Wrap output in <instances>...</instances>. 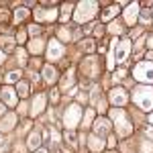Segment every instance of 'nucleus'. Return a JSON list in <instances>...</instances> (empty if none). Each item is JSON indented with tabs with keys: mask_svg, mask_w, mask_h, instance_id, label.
Instances as JSON below:
<instances>
[{
	"mask_svg": "<svg viewBox=\"0 0 153 153\" xmlns=\"http://www.w3.org/2000/svg\"><path fill=\"white\" fill-rule=\"evenodd\" d=\"M16 92H19V96H27L29 94V86L27 84H19L16 86Z\"/></svg>",
	"mask_w": 153,
	"mask_h": 153,
	"instance_id": "a878e982",
	"label": "nucleus"
},
{
	"mask_svg": "<svg viewBox=\"0 0 153 153\" xmlns=\"http://www.w3.org/2000/svg\"><path fill=\"white\" fill-rule=\"evenodd\" d=\"M16 55H19V61L25 63V59H27V57H25V51H23V49H19V53H16Z\"/></svg>",
	"mask_w": 153,
	"mask_h": 153,
	"instance_id": "f704fd0d",
	"label": "nucleus"
},
{
	"mask_svg": "<svg viewBox=\"0 0 153 153\" xmlns=\"http://www.w3.org/2000/svg\"><path fill=\"white\" fill-rule=\"evenodd\" d=\"M55 16H57V10H55V8H49V10H37L35 12L37 21H53Z\"/></svg>",
	"mask_w": 153,
	"mask_h": 153,
	"instance_id": "4468645a",
	"label": "nucleus"
},
{
	"mask_svg": "<svg viewBox=\"0 0 153 153\" xmlns=\"http://www.w3.org/2000/svg\"><path fill=\"white\" fill-rule=\"evenodd\" d=\"M147 133H149V137H153V127H149V129H147Z\"/></svg>",
	"mask_w": 153,
	"mask_h": 153,
	"instance_id": "a19ab883",
	"label": "nucleus"
},
{
	"mask_svg": "<svg viewBox=\"0 0 153 153\" xmlns=\"http://www.w3.org/2000/svg\"><path fill=\"white\" fill-rule=\"evenodd\" d=\"M108 31H110V33H120V27H118L117 23H110V27H108Z\"/></svg>",
	"mask_w": 153,
	"mask_h": 153,
	"instance_id": "473e14b6",
	"label": "nucleus"
},
{
	"mask_svg": "<svg viewBox=\"0 0 153 153\" xmlns=\"http://www.w3.org/2000/svg\"><path fill=\"white\" fill-rule=\"evenodd\" d=\"M145 41H147V47L153 49V37H145Z\"/></svg>",
	"mask_w": 153,
	"mask_h": 153,
	"instance_id": "e433bc0d",
	"label": "nucleus"
},
{
	"mask_svg": "<svg viewBox=\"0 0 153 153\" xmlns=\"http://www.w3.org/2000/svg\"><path fill=\"white\" fill-rule=\"evenodd\" d=\"M65 139H68V143H70V145H76V143H78L76 133H74V131H68V133H65Z\"/></svg>",
	"mask_w": 153,
	"mask_h": 153,
	"instance_id": "cd10ccee",
	"label": "nucleus"
},
{
	"mask_svg": "<svg viewBox=\"0 0 153 153\" xmlns=\"http://www.w3.org/2000/svg\"><path fill=\"white\" fill-rule=\"evenodd\" d=\"M61 55H63V45L59 43L57 39L49 41V45H47V59H49V61H57Z\"/></svg>",
	"mask_w": 153,
	"mask_h": 153,
	"instance_id": "0eeeda50",
	"label": "nucleus"
},
{
	"mask_svg": "<svg viewBox=\"0 0 153 153\" xmlns=\"http://www.w3.org/2000/svg\"><path fill=\"white\" fill-rule=\"evenodd\" d=\"M14 120H16V114H6V117L2 118V123H0V131H4V133H6V131H10L12 127H14Z\"/></svg>",
	"mask_w": 153,
	"mask_h": 153,
	"instance_id": "dca6fc26",
	"label": "nucleus"
},
{
	"mask_svg": "<svg viewBox=\"0 0 153 153\" xmlns=\"http://www.w3.org/2000/svg\"><path fill=\"white\" fill-rule=\"evenodd\" d=\"M70 12H71V4L61 6V21H68V19H70Z\"/></svg>",
	"mask_w": 153,
	"mask_h": 153,
	"instance_id": "b1692460",
	"label": "nucleus"
},
{
	"mask_svg": "<svg viewBox=\"0 0 153 153\" xmlns=\"http://www.w3.org/2000/svg\"><path fill=\"white\" fill-rule=\"evenodd\" d=\"M45 108V94H37L33 98V106H31V117H39Z\"/></svg>",
	"mask_w": 153,
	"mask_h": 153,
	"instance_id": "9b49d317",
	"label": "nucleus"
},
{
	"mask_svg": "<svg viewBox=\"0 0 153 153\" xmlns=\"http://www.w3.org/2000/svg\"><path fill=\"white\" fill-rule=\"evenodd\" d=\"M127 100H129V94H127L123 88H112V90H110V102L114 106L127 104Z\"/></svg>",
	"mask_w": 153,
	"mask_h": 153,
	"instance_id": "6e6552de",
	"label": "nucleus"
},
{
	"mask_svg": "<svg viewBox=\"0 0 153 153\" xmlns=\"http://www.w3.org/2000/svg\"><path fill=\"white\" fill-rule=\"evenodd\" d=\"M4 114H6V106H4L2 102H0V118L4 117Z\"/></svg>",
	"mask_w": 153,
	"mask_h": 153,
	"instance_id": "4c0bfd02",
	"label": "nucleus"
},
{
	"mask_svg": "<svg viewBox=\"0 0 153 153\" xmlns=\"http://www.w3.org/2000/svg\"><path fill=\"white\" fill-rule=\"evenodd\" d=\"M137 19H139V4L133 2V4H129V6L125 8V23L127 25H135Z\"/></svg>",
	"mask_w": 153,
	"mask_h": 153,
	"instance_id": "9d476101",
	"label": "nucleus"
},
{
	"mask_svg": "<svg viewBox=\"0 0 153 153\" xmlns=\"http://www.w3.org/2000/svg\"><path fill=\"white\" fill-rule=\"evenodd\" d=\"M149 59H151V61H153V51H149Z\"/></svg>",
	"mask_w": 153,
	"mask_h": 153,
	"instance_id": "37998d69",
	"label": "nucleus"
},
{
	"mask_svg": "<svg viewBox=\"0 0 153 153\" xmlns=\"http://www.w3.org/2000/svg\"><path fill=\"white\" fill-rule=\"evenodd\" d=\"M94 47H96V43L92 39H86V41H84V49H86V51H94Z\"/></svg>",
	"mask_w": 153,
	"mask_h": 153,
	"instance_id": "c756f323",
	"label": "nucleus"
},
{
	"mask_svg": "<svg viewBox=\"0 0 153 153\" xmlns=\"http://www.w3.org/2000/svg\"><path fill=\"white\" fill-rule=\"evenodd\" d=\"M82 71L86 74V76H96L98 74V59L96 57H86L82 61Z\"/></svg>",
	"mask_w": 153,
	"mask_h": 153,
	"instance_id": "1a4fd4ad",
	"label": "nucleus"
},
{
	"mask_svg": "<svg viewBox=\"0 0 153 153\" xmlns=\"http://www.w3.org/2000/svg\"><path fill=\"white\" fill-rule=\"evenodd\" d=\"M43 80H45L47 84H51V82L57 80V71H55L53 65H45V68H43Z\"/></svg>",
	"mask_w": 153,
	"mask_h": 153,
	"instance_id": "2eb2a0df",
	"label": "nucleus"
},
{
	"mask_svg": "<svg viewBox=\"0 0 153 153\" xmlns=\"http://www.w3.org/2000/svg\"><path fill=\"white\" fill-rule=\"evenodd\" d=\"M41 49H43V41H41V39H33V41L29 43V51H31V53H39Z\"/></svg>",
	"mask_w": 153,
	"mask_h": 153,
	"instance_id": "aec40b11",
	"label": "nucleus"
},
{
	"mask_svg": "<svg viewBox=\"0 0 153 153\" xmlns=\"http://www.w3.org/2000/svg\"><path fill=\"white\" fill-rule=\"evenodd\" d=\"M90 149H92V151H100V149H104V141H102L98 135H92V137H90Z\"/></svg>",
	"mask_w": 153,
	"mask_h": 153,
	"instance_id": "f3484780",
	"label": "nucleus"
},
{
	"mask_svg": "<svg viewBox=\"0 0 153 153\" xmlns=\"http://www.w3.org/2000/svg\"><path fill=\"white\" fill-rule=\"evenodd\" d=\"M80 118H82V106L80 104H70L65 108V114H63V125L68 127V131H71V129L78 127Z\"/></svg>",
	"mask_w": 153,
	"mask_h": 153,
	"instance_id": "20e7f679",
	"label": "nucleus"
},
{
	"mask_svg": "<svg viewBox=\"0 0 153 153\" xmlns=\"http://www.w3.org/2000/svg\"><path fill=\"white\" fill-rule=\"evenodd\" d=\"M118 14V6L114 4V6H108L104 12H102V21H110V19H114Z\"/></svg>",
	"mask_w": 153,
	"mask_h": 153,
	"instance_id": "6ab92c4d",
	"label": "nucleus"
},
{
	"mask_svg": "<svg viewBox=\"0 0 153 153\" xmlns=\"http://www.w3.org/2000/svg\"><path fill=\"white\" fill-rule=\"evenodd\" d=\"M110 118H112V120H114V125H117L118 135L127 137L131 131H133V125L129 123V118H127V114H125V110H123V108H114V110H110Z\"/></svg>",
	"mask_w": 153,
	"mask_h": 153,
	"instance_id": "f03ea898",
	"label": "nucleus"
},
{
	"mask_svg": "<svg viewBox=\"0 0 153 153\" xmlns=\"http://www.w3.org/2000/svg\"><path fill=\"white\" fill-rule=\"evenodd\" d=\"M151 14H153V12H151Z\"/></svg>",
	"mask_w": 153,
	"mask_h": 153,
	"instance_id": "a18cd8bd",
	"label": "nucleus"
},
{
	"mask_svg": "<svg viewBox=\"0 0 153 153\" xmlns=\"http://www.w3.org/2000/svg\"><path fill=\"white\" fill-rule=\"evenodd\" d=\"M2 61H4V51L0 49V63H2Z\"/></svg>",
	"mask_w": 153,
	"mask_h": 153,
	"instance_id": "ea45409f",
	"label": "nucleus"
},
{
	"mask_svg": "<svg viewBox=\"0 0 153 153\" xmlns=\"http://www.w3.org/2000/svg\"><path fill=\"white\" fill-rule=\"evenodd\" d=\"M27 16H29V10H27V8H19V10L14 12V19H16V21H23Z\"/></svg>",
	"mask_w": 153,
	"mask_h": 153,
	"instance_id": "393cba45",
	"label": "nucleus"
},
{
	"mask_svg": "<svg viewBox=\"0 0 153 153\" xmlns=\"http://www.w3.org/2000/svg\"><path fill=\"white\" fill-rule=\"evenodd\" d=\"M59 37H61V39H65V41H70V33H68L65 29H61V31H59Z\"/></svg>",
	"mask_w": 153,
	"mask_h": 153,
	"instance_id": "72a5a7b5",
	"label": "nucleus"
},
{
	"mask_svg": "<svg viewBox=\"0 0 153 153\" xmlns=\"http://www.w3.org/2000/svg\"><path fill=\"white\" fill-rule=\"evenodd\" d=\"M35 153H47V151H45V149H37Z\"/></svg>",
	"mask_w": 153,
	"mask_h": 153,
	"instance_id": "79ce46f5",
	"label": "nucleus"
},
{
	"mask_svg": "<svg viewBox=\"0 0 153 153\" xmlns=\"http://www.w3.org/2000/svg\"><path fill=\"white\" fill-rule=\"evenodd\" d=\"M0 94H2V100L6 102V106H16V90H12L10 86H4Z\"/></svg>",
	"mask_w": 153,
	"mask_h": 153,
	"instance_id": "f8f14e48",
	"label": "nucleus"
},
{
	"mask_svg": "<svg viewBox=\"0 0 153 153\" xmlns=\"http://www.w3.org/2000/svg\"><path fill=\"white\" fill-rule=\"evenodd\" d=\"M39 143H41V137H39V133L33 131V133L29 135V139H27V145H29L31 149H37V147H39Z\"/></svg>",
	"mask_w": 153,
	"mask_h": 153,
	"instance_id": "a211bd4d",
	"label": "nucleus"
},
{
	"mask_svg": "<svg viewBox=\"0 0 153 153\" xmlns=\"http://www.w3.org/2000/svg\"><path fill=\"white\" fill-rule=\"evenodd\" d=\"M92 118H94V112L88 110V112H86V123H84V125H92Z\"/></svg>",
	"mask_w": 153,
	"mask_h": 153,
	"instance_id": "7c9ffc66",
	"label": "nucleus"
},
{
	"mask_svg": "<svg viewBox=\"0 0 153 153\" xmlns=\"http://www.w3.org/2000/svg\"><path fill=\"white\" fill-rule=\"evenodd\" d=\"M19 80H21V71L16 70V71H8V74H6V82H19Z\"/></svg>",
	"mask_w": 153,
	"mask_h": 153,
	"instance_id": "5701e85b",
	"label": "nucleus"
},
{
	"mask_svg": "<svg viewBox=\"0 0 153 153\" xmlns=\"http://www.w3.org/2000/svg\"><path fill=\"white\" fill-rule=\"evenodd\" d=\"M71 84H74V70L68 71V76H65V78H61V86H63V88H70Z\"/></svg>",
	"mask_w": 153,
	"mask_h": 153,
	"instance_id": "4be33fe9",
	"label": "nucleus"
},
{
	"mask_svg": "<svg viewBox=\"0 0 153 153\" xmlns=\"http://www.w3.org/2000/svg\"><path fill=\"white\" fill-rule=\"evenodd\" d=\"M135 78L139 82H153V63L151 61H143L135 68Z\"/></svg>",
	"mask_w": 153,
	"mask_h": 153,
	"instance_id": "39448f33",
	"label": "nucleus"
},
{
	"mask_svg": "<svg viewBox=\"0 0 153 153\" xmlns=\"http://www.w3.org/2000/svg\"><path fill=\"white\" fill-rule=\"evenodd\" d=\"M141 23L143 25H149V23H151V12H149V10H143L141 12Z\"/></svg>",
	"mask_w": 153,
	"mask_h": 153,
	"instance_id": "bb28decb",
	"label": "nucleus"
},
{
	"mask_svg": "<svg viewBox=\"0 0 153 153\" xmlns=\"http://www.w3.org/2000/svg\"><path fill=\"white\" fill-rule=\"evenodd\" d=\"M4 147H6V139H4V137H0V149H4Z\"/></svg>",
	"mask_w": 153,
	"mask_h": 153,
	"instance_id": "58836bf2",
	"label": "nucleus"
},
{
	"mask_svg": "<svg viewBox=\"0 0 153 153\" xmlns=\"http://www.w3.org/2000/svg\"><path fill=\"white\" fill-rule=\"evenodd\" d=\"M0 45H2V51H10V49H14V39H10V37H2L0 39Z\"/></svg>",
	"mask_w": 153,
	"mask_h": 153,
	"instance_id": "412c9836",
	"label": "nucleus"
},
{
	"mask_svg": "<svg viewBox=\"0 0 153 153\" xmlns=\"http://www.w3.org/2000/svg\"><path fill=\"white\" fill-rule=\"evenodd\" d=\"M149 123H151V125H153V114H151V117H149Z\"/></svg>",
	"mask_w": 153,
	"mask_h": 153,
	"instance_id": "c03bdc74",
	"label": "nucleus"
},
{
	"mask_svg": "<svg viewBox=\"0 0 153 153\" xmlns=\"http://www.w3.org/2000/svg\"><path fill=\"white\" fill-rule=\"evenodd\" d=\"M141 153H153V143L145 141V143L141 145Z\"/></svg>",
	"mask_w": 153,
	"mask_h": 153,
	"instance_id": "c85d7f7f",
	"label": "nucleus"
},
{
	"mask_svg": "<svg viewBox=\"0 0 153 153\" xmlns=\"http://www.w3.org/2000/svg\"><path fill=\"white\" fill-rule=\"evenodd\" d=\"M129 53H131V41H120V45L114 47V61L125 63L127 57H129Z\"/></svg>",
	"mask_w": 153,
	"mask_h": 153,
	"instance_id": "423d86ee",
	"label": "nucleus"
},
{
	"mask_svg": "<svg viewBox=\"0 0 153 153\" xmlns=\"http://www.w3.org/2000/svg\"><path fill=\"white\" fill-rule=\"evenodd\" d=\"M29 33H31V35H39V33H41V29H39L37 25H31V27H29Z\"/></svg>",
	"mask_w": 153,
	"mask_h": 153,
	"instance_id": "2f4dec72",
	"label": "nucleus"
},
{
	"mask_svg": "<svg viewBox=\"0 0 153 153\" xmlns=\"http://www.w3.org/2000/svg\"><path fill=\"white\" fill-rule=\"evenodd\" d=\"M57 98H59V92H57V90H51V100L57 102Z\"/></svg>",
	"mask_w": 153,
	"mask_h": 153,
	"instance_id": "c9c22d12",
	"label": "nucleus"
},
{
	"mask_svg": "<svg viewBox=\"0 0 153 153\" xmlns=\"http://www.w3.org/2000/svg\"><path fill=\"white\" fill-rule=\"evenodd\" d=\"M96 12H98V2H80L76 12H74V21L76 23H86Z\"/></svg>",
	"mask_w": 153,
	"mask_h": 153,
	"instance_id": "7ed1b4c3",
	"label": "nucleus"
},
{
	"mask_svg": "<svg viewBox=\"0 0 153 153\" xmlns=\"http://www.w3.org/2000/svg\"><path fill=\"white\" fill-rule=\"evenodd\" d=\"M94 131H96V135H104L106 131H110V123H108V118H104V117L96 118V120H94Z\"/></svg>",
	"mask_w": 153,
	"mask_h": 153,
	"instance_id": "ddd939ff",
	"label": "nucleus"
},
{
	"mask_svg": "<svg viewBox=\"0 0 153 153\" xmlns=\"http://www.w3.org/2000/svg\"><path fill=\"white\" fill-rule=\"evenodd\" d=\"M133 100L143 110H153V88L151 86H139L133 92Z\"/></svg>",
	"mask_w": 153,
	"mask_h": 153,
	"instance_id": "f257e3e1",
	"label": "nucleus"
}]
</instances>
